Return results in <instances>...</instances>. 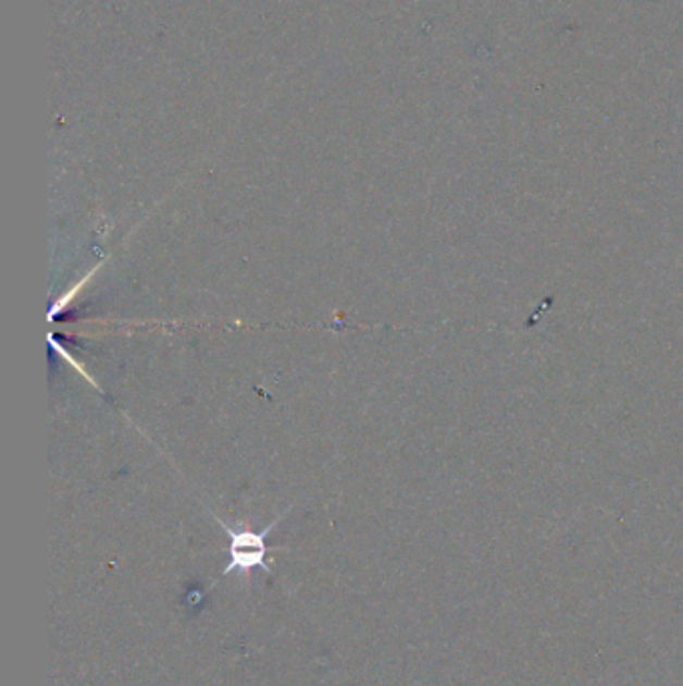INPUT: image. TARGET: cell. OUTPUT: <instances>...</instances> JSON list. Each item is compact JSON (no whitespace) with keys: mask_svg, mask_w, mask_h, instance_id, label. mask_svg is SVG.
Returning <instances> with one entry per match:
<instances>
[{"mask_svg":"<svg viewBox=\"0 0 683 686\" xmlns=\"http://www.w3.org/2000/svg\"><path fill=\"white\" fill-rule=\"evenodd\" d=\"M278 520L273 522V524H269L266 528H263L261 532H254V530H249V528H239V530H235V528H231L228 524L221 520V518H216L219 522V526L225 530V534L228 536V564L223 568V574L221 576H228L231 572L239 571V572H251L254 568H261V571H265L266 574H273L271 571V566L266 564V554H269V548H266V534L271 532L275 526H277Z\"/></svg>","mask_w":683,"mask_h":686,"instance_id":"obj_1","label":"cell"},{"mask_svg":"<svg viewBox=\"0 0 683 686\" xmlns=\"http://www.w3.org/2000/svg\"><path fill=\"white\" fill-rule=\"evenodd\" d=\"M90 275H92V273H89V275H87V278H85V280H80V283H76L75 287H73V290H71V292L69 293H64L63 297H61V299H57V302H54V304H52L51 307V311H49V319H54L57 318V316H59V314H61V311H64V309H66V307H69V304H71V302H73V299H75L76 297V293L80 292V290H83V285H85V283H87V280H89Z\"/></svg>","mask_w":683,"mask_h":686,"instance_id":"obj_2","label":"cell"}]
</instances>
